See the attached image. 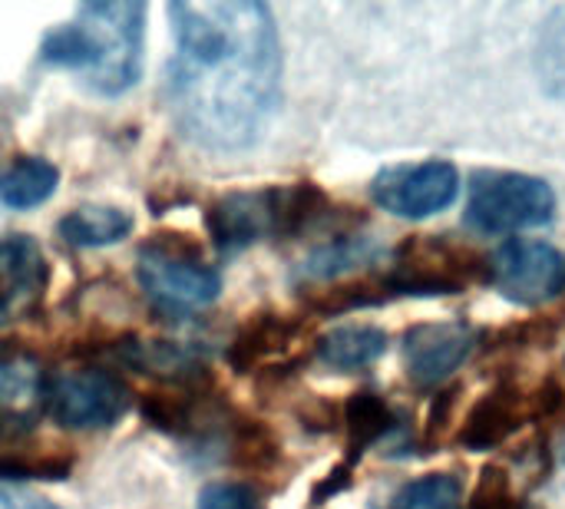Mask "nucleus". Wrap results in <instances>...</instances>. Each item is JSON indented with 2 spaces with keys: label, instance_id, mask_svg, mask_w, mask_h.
<instances>
[{
  "label": "nucleus",
  "instance_id": "1",
  "mask_svg": "<svg viewBox=\"0 0 565 509\" xmlns=\"http://www.w3.org/2000/svg\"><path fill=\"white\" fill-rule=\"evenodd\" d=\"M169 109L195 146L238 152L262 139L281 99V40L258 0H182L169 7Z\"/></svg>",
  "mask_w": 565,
  "mask_h": 509
},
{
  "label": "nucleus",
  "instance_id": "2",
  "mask_svg": "<svg viewBox=\"0 0 565 509\" xmlns=\"http://www.w3.org/2000/svg\"><path fill=\"white\" fill-rule=\"evenodd\" d=\"M142 33L146 3L139 0L79 3L70 23H60L43 36L40 60L76 70L86 86L103 96H119L139 79Z\"/></svg>",
  "mask_w": 565,
  "mask_h": 509
},
{
  "label": "nucleus",
  "instance_id": "3",
  "mask_svg": "<svg viewBox=\"0 0 565 509\" xmlns=\"http://www.w3.org/2000/svg\"><path fill=\"white\" fill-rule=\"evenodd\" d=\"M490 282V258L450 235H414L394 252V265L381 278L387 298L460 295Z\"/></svg>",
  "mask_w": 565,
  "mask_h": 509
},
{
  "label": "nucleus",
  "instance_id": "4",
  "mask_svg": "<svg viewBox=\"0 0 565 509\" xmlns=\"http://www.w3.org/2000/svg\"><path fill=\"white\" fill-rule=\"evenodd\" d=\"M556 192L526 172H477L467 195V225L483 235H507L553 222Z\"/></svg>",
  "mask_w": 565,
  "mask_h": 509
},
{
  "label": "nucleus",
  "instance_id": "5",
  "mask_svg": "<svg viewBox=\"0 0 565 509\" xmlns=\"http://www.w3.org/2000/svg\"><path fill=\"white\" fill-rule=\"evenodd\" d=\"M43 404L50 417L66 431L113 427L132 404L122 378L103 368H73L46 381Z\"/></svg>",
  "mask_w": 565,
  "mask_h": 509
},
{
  "label": "nucleus",
  "instance_id": "6",
  "mask_svg": "<svg viewBox=\"0 0 565 509\" xmlns=\"http://www.w3.org/2000/svg\"><path fill=\"white\" fill-rule=\"evenodd\" d=\"M139 285L166 311L209 308L222 291L218 272L199 252L159 242L139 255Z\"/></svg>",
  "mask_w": 565,
  "mask_h": 509
},
{
  "label": "nucleus",
  "instance_id": "7",
  "mask_svg": "<svg viewBox=\"0 0 565 509\" xmlns=\"http://www.w3.org/2000/svg\"><path fill=\"white\" fill-rule=\"evenodd\" d=\"M507 301L536 308L565 291V258L540 238H510L490 258V282Z\"/></svg>",
  "mask_w": 565,
  "mask_h": 509
},
{
  "label": "nucleus",
  "instance_id": "8",
  "mask_svg": "<svg viewBox=\"0 0 565 509\" xmlns=\"http://www.w3.org/2000/svg\"><path fill=\"white\" fill-rule=\"evenodd\" d=\"M374 202L397 219H430L450 209L460 195V172L447 159H427L417 166H391L371 182Z\"/></svg>",
  "mask_w": 565,
  "mask_h": 509
},
{
  "label": "nucleus",
  "instance_id": "9",
  "mask_svg": "<svg viewBox=\"0 0 565 509\" xmlns=\"http://www.w3.org/2000/svg\"><path fill=\"white\" fill-rule=\"evenodd\" d=\"M477 348V331L467 321L414 325L404 335V364L407 378L417 388L444 384Z\"/></svg>",
  "mask_w": 565,
  "mask_h": 509
},
{
  "label": "nucleus",
  "instance_id": "10",
  "mask_svg": "<svg viewBox=\"0 0 565 509\" xmlns=\"http://www.w3.org/2000/svg\"><path fill=\"white\" fill-rule=\"evenodd\" d=\"M533 421V407H530V394L513 381V378H500L463 417L460 431H457V444L463 450L473 454H487L503 447L510 437H516L523 431V424Z\"/></svg>",
  "mask_w": 565,
  "mask_h": 509
},
{
  "label": "nucleus",
  "instance_id": "11",
  "mask_svg": "<svg viewBox=\"0 0 565 509\" xmlns=\"http://www.w3.org/2000/svg\"><path fill=\"white\" fill-rule=\"evenodd\" d=\"M46 282V258L30 235L0 238V331L36 311Z\"/></svg>",
  "mask_w": 565,
  "mask_h": 509
},
{
  "label": "nucleus",
  "instance_id": "12",
  "mask_svg": "<svg viewBox=\"0 0 565 509\" xmlns=\"http://www.w3.org/2000/svg\"><path fill=\"white\" fill-rule=\"evenodd\" d=\"M318 361L334 371H361L384 358L387 335L374 325H344L318 338Z\"/></svg>",
  "mask_w": 565,
  "mask_h": 509
},
{
  "label": "nucleus",
  "instance_id": "13",
  "mask_svg": "<svg viewBox=\"0 0 565 509\" xmlns=\"http://www.w3.org/2000/svg\"><path fill=\"white\" fill-rule=\"evenodd\" d=\"M132 232V215L116 205H79L60 219V238L73 248L116 245Z\"/></svg>",
  "mask_w": 565,
  "mask_h": 509
},
{
  "label": "nucleus",
  "instance_id": "14",
  "mask_svg": "<svg viewBox=\"0 0 565 509\" xmlns=\"http://www.w3.org/2000/svg\"><path fill=\"white\" fill-rule=\"evenodd\" d=\"M401 424V414L391 407L387 397L374 391H358L351 394L344 407V427H348V450L351 457H361L374 444H381L387 434H394Z\"/></svg>",
  "mask_w": 565,
  "mask_h": 509
},
{
  "label": "nucleus",
  "instance_id": "15",
  "mask_svg": "<svg viewBox=\"0 0 565 509\" xmlns=\"http://www.w3.org/2000/svg\"><path fill=\"white\" fill-rule=\"evenodd\" d=\"M60 182V169L40 156H20L7 172H0V202L7 209L43 205Z\"/></svg>",
  "mask_w": 565,
  "mask_h": 509
},
{
  "label": "nucleus",
  "instance_id": "16",
  "mask_svg": "<svg viewBox=\"0 0 565 509\" xmlns=\"http://www.w3.org/2000/svg\"><path fill=\"white\" fill-rule=\"evenodd\" d=\"M46 394V378L30 358L0 361V421H23Z\"/></svg>",
  "mask_w": 565,
  "mask_h": 509
},
{
  "label": "nucleus",
  "instance_id": "17",
  "mask_svg": "<svg viewBox=\"0 0 565 509\" xmlns=\"http://www.w3.org/2000/svg\"><path fill=\"white\" fill-rule=\"evenodd\" d=\"M384 252H381V245L374 238H364V235H338V238H331V242H324L321 248L311 252V258L301 265V275L324 282V278H334V275L351 272L358 265H367V262H374Z\"/></svg>",
  "mask_w": 565,
  "mask_h": 509
},
{
  "label": "nucleus",
  "instance_id": "18",
  "mask_svg": "<svg viewBox=\"0 0 565 509\" xmlns=\"http://www.w3.org/2000/svg\"><path fill=\"white\" fill-rule=\"evenodd\" d=\"M533 63H536L540 86L553 99H565V3L553 7L550 17L543 20L536 33Z\"/></svg>",
  "mask_w": 565,
  "mask_h": 509
},
{
  "label": "nucleus",
  "instance_id": "19",
  "mask_svg": "<svg viewBox=\"0 0 565 509\" xmlns=\"http://www.w3.org/2000/svg\"><path fill=\"white\" fill-rule=\"evenodd\" d=\"M460 480L454 474H427L404 484L387 509H460Z\"/></svg>",
  "mask_w": 565,
  "mask_h": 509
},
{
  "label": "nucleus",
  "instance_id": "20",
  "mask_svg": "<svg viewBox=\"0 0 565 509\" xmlns=\"http://www.w3.org/2000/svg\"><path fill=\"white\" fill-rule=\"evenodd\" d=\"M470 509H533V503L516 494L503 467H487L470 497Z\"/></svg>",
  "mask_w": 565,
  "mask_h": 509
},
{
  "label": "nucleus",
  "instance_id": "21",
  "mask_svg": "<svg viewBox=\"0 0 565 509\" xmlns=\"http://www.w3.org/2000/svg\"><path fill=\"white\" fill-rule=\"evenodd\" d=\"M199 509H265V503L252 487L235 480H218L202 490Z\"/></svg>",
  "mask_w": 565,
  "mask_h": 509
},
{
  "label": "nucleus",
  "instance_id": "22",
  "mask_svg": "<svg viewBox=\"0 0 565 509\" xmlns=\"http://www.w3.org/2000/svg\"><path fill=\"white\" fill-rule=\"evenodd\" d=\"M0 503H3V509H63L50 503L46 497L33 494V490H23V487H0Z\"/></svg>",
  "mask_w": 565,
  "mask_h": 509
},
{
  "label": "nucleus",
  "instance_id": "23",
  "mask_svg": "<svg viewBox=\"0 0 565 509\" xmlns=\"http://www.w3.org/2000/svg\"><path fill=\"white\" fill-rule=\"evenodd\" d=\"M454 401H457V391L437 394L434 411H430V424H427V441H430V444H434V437H440V431L447 427V417H450V411H454Z\"/></svg>",
  "mask_w": 565,
  "mask_h": 509
}]
</instances>
